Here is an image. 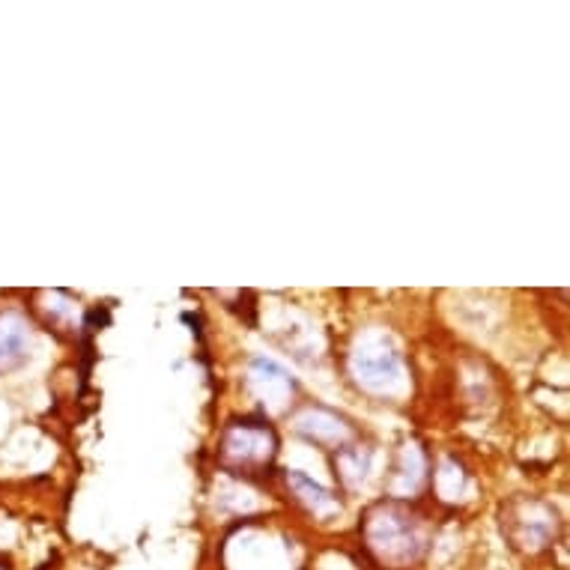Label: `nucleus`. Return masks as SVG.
I'll return each instance as SVG.
<instances>
[{
  "instance_id": "1",
  "label": "nucleus",
  "mask_w": 570,
  "mask_h": 570,
  "mask_svg": "<svg viewBox=\"0 0 570 570\" xmlns=\"http://www.w3.org/2000/svg\"><path fill=\"white\" fill-rule=\"evenodd\" d=\"M367 550L383 568H410L428 547V532L419 517L401 502L376 505L365 520Z\"/></svg>"
},
{
  "instance_id": "4",
  "label": "nucleus",
  "mask_w": 570,
  "mask_h": 570,
  "mask_svg": "<svg viewBox=\"0 0 570 570\" xmlns=\"http://www.w3.org/2000/svg\"><path fill=\"white\" fill-rule=\"evenodd\" d=\"M30 350V326L28 320L16 314V311H7L0 314V374L7 371H16L19 365H24Z\"/></svg>"
},
{
  "instance_id": "3",
  "label": "nucleus",
  "mask_w": 570,
  "mask_h": 570,
  "mask_svg": "<svg viewBox=\"0 0 570 570\" xmlns=\"http://www.w3.org/2000/svg\"><path fill=\"white\" fill-rule=\"evenodd\" d=\"M353 367L355 374L362 376L365 383L385 385L401 376L403 362L401 353H397L392 344H385V341H367V344H362L355 350Z\"/></svg>"
},
{
  "instance_id": "8",
  "label": "nucleus",
  "mask_w": 570,
  "mask_h": 570,
  "mask_svg": "<svg viewBox=\"0 0 570 570\" xmlns=\"http://www.w3.org/2000/svg\"><path fill=\"white\" fill-rule=\"evenodd\" d=\"M367 466H371V454L362 449H341V458H337V472L344 478L346 484L355 487L362 484L367 475Z\"/></svg>"
},
{
  "instance_id": "2",
  "label": "nucleus",
  "mask_w": 570,
  "mask_h": 570,
  "mask_svg": "<svg viewBox=\"0 0 570 570\" xmlns=\"http://www.w3.org/2000/svg\"><path fill=\"white\" fill-rule=\"evenodd\" d=\"M275 449H278V440L269 424H263V421H234L222 436L225 466L236 469L243 475L269 466Z\"/></svg>"
},
{
  "instance_id": "7",
  "label": "nucleus",
  "mask_w": 570,
  "mask_h": 570,
  "mask_svg": "<svg viewBox=\"0 0 570 570\" xmlns=\"http://www.w3.org/2000/svg\"><path fill=\"white\" fill-rule=\"evenodd\" d=\"M287 484H291V490L296 493V499H299L302 505L311 508L314 514H328V511H335L337 508L335 495L328 493L326 487H320L317 481H311L305 472H291V475H287Z\"/></svg>"
},
{
  "instance_id": "5",
  "label": "nucleus",
  "mask_w": 570,
  "mask_h": 570,
  "mask_svg": "<svg viewBox=\"0 0 570 570\" xmlns=\"http://www.w3.org/2000/svg\"><path fill=\"white\" fill-rule=\"evenodd\" d=\"M296 428H299L305 440L314 442V445H323V449H335V445H344L350 440V428L328 410H308Z\"/></svg>"
},
{
  "instance_id": "6",
  "label": "nucleus",
  "mask_w": 570,
  "mask_h": 570,
  "mask_svg": "<svg viewBox=\"0 0 570 570\" xmlns=\"http://www.w3.org/2000/svg\"><path fill=\"white\" fill-rule=\"evenodd\" d=\"M252 385L257 389L263 401L269 397V403H284L293 394V380L287 376L284 367H278L272 358H257L252 365Z\"/></svg>"
}]
</instances>
